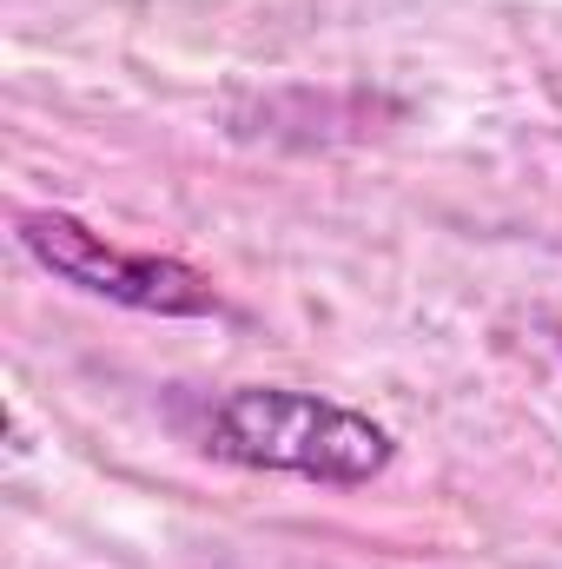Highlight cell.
I'll list each match as a JSON object with an SVG mask.
<instances>
[{
  "mask_svg": "<svg viewBox=\"0 0 562 569\" xmlns=\"http://www.w3.org/2000/svg\"><path fill=\"white\" fill-rule=\"evenodd\" d=\"M205 450L239 470H284V477H311V483H371L391 470L398 437L318 391L239 385L212 405Z\"/></svg>",
  "mask_w": 562,
  "mask_h": 569,
  "instance_id": "1",
  "label": "cell"
},
{
  "mask_svg": "<svg viewBox=\"0 0 562 569\" xmlns=\"http://www.w3.org/2000/svg\"><path fill=\"white\" fill-rule=\"evenodd\" d=\"M13 239L40 272H53L87 298L127 305V311H159V318H212L219 311V291L199 266L159 259V252H120L73 212H27Z\"/></svg>",
  "mask_w": 562,
  "mask_h": 569,
  "instance_id": "2",
  "label": "cell"
}]
</instances>
